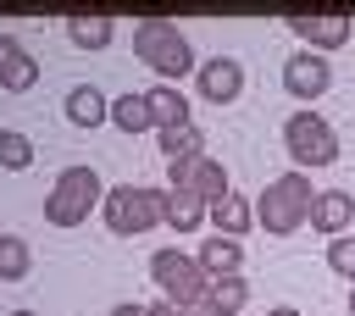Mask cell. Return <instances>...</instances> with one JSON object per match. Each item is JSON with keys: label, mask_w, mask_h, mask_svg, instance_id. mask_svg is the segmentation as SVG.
<instances>
[{"label": "cell", "mask_w": 355, "mask_h": 316, "mask_svg": "<svg viewBox=\"0 0 355 316\" xmlns=\"http://www.w3.org/2000/svg\"><path fill=\"white\" fill-rule=\"evenodd\" d=\"M311 200H316V188H311V177L300 166L294 172H277L261 188V200H255V227H266L272 238H288L294 227L311 222Z\"/></svg>", "instance_id": "cell-1"}, {"label": "cell", "mask_w": 355, "mask_h": 316, "mask_svg": "<svg viewBox=\"0 0 355 316\" xmlns=\"http://www.w3.org/2000/svg\"><path fill=\"white\" fill-rule=\"evenodd\" d=\"M133 55H139L150 72H161V83H178L183 72H194V44H189V33H178V22H166V17L133 22Z\"/></svg>", "instance_id": "cell-2"}, {"label": "cell", "mask_w": 355, "mask_h": 316, "mask_svg": "<svg viewBox=\"0 0 355 316\" xmlns=\"http://www.w3.org/2000/svg\"><path fill=\"white\" fill-rule=\"evenodd\" d=\"M100 205H105L100 172H94V166H67V172L50 183V194H44V222H50V227H83L89 211H100Z\"/></svg>", "instance_id": "cell-3"}, {"label": "cell", "mask_w": 355, "mask_h": 316, "mask_svg": "<svg viewBox=\"0 0 355 316\" xmlns=\"http://www.w3.org/2000/svg\"><path fill=\"white\" fill-rule=\"evenodd\" d=\"M100 222L116 238H139V233L161 227V188H150V183H116V188H105Z\"/></svg>", "instance_id": "cell-4"}, {"label": "cell", "mask_w": 355, "mask_h": 316, "mask_svg": "<svg viewBox=\"0 0 355 316\" xmlns=\"http://www.w3.org/2000/svg\"><path fill=\"white\" fill-rule=\"evenodd\" d=\"M283 150H288V161H294L300 172L333 166V161H338V133H333L327 116H316L311 105H300L294 116H283Z\"/></svg>", "instance_id": "cell-5"}, {"label": "cell", "mask_w": 355, "mask_h": 316, "mask_svg": "<svg viewBox=\"0 0 355 316\" xmlns=\"http://www.w3.org/2000/svg\"><path fill=\"white\" fill-rule=\"evenodd\" d=\"M150 283H155L166 299H178V305L205 299V288H211V277L200 272V261H194L189 249H155V255H150Z\"/></svg>", "instance_id": "cell-6"}, {"label": "cell", "mask_w": 355, "mask_h": 316, "mask_svg": "<svg viewBox=\"0 0 355 316\" xmlns=\"http://www.w3.org/2000/svg\"><path fill=\"white\" fill-rule=\"evenodd\" d=\"M166 188H189L194 200H205V211H211V205H222V200L233 194V183H227V166H222V161H211V155L172 161V166H166Z\"/></svg>", "instance_id": "cell-7"}, {"label": "cell", "mask_w": 355, "mask_h": 316, "mask_svg": "<svg viewBox=\"0 0 355 316\" xmlns=\"http://www.w3.org/2000/svg\"><path fill=\"white\" fill-rule=\"evenodd\" d=\"M283 89H288L300 105L322 100V94L333 89V67H327V55H316V50H294V55L283 61Z\"/></svg>", "instance_id": "cell-8"}, {"label": "cell", "mask_w": 355, "mask_h": 316, "mask_svg": "<svg viewBox=\"0 0 355 316\" xmlns=\"http://www.w3.org/2000/svg\"><path fill=\"white\" fill-rule=\"evenodd\" d=\"M283 28H294V33L305 39V50H316V55L349 44V17H344V11H294Z\"/></svg>", "instance_id": "cell-9"}, {"label": "cell", "mask_w": 355, "mask_h": 316, "mask_svg": "<svg viewBox=\"0 0 355 316\" xmlns=\"http://www.w3.org/2000/svg\"><path fill=\"white\" fill-rule=\"evenodd\" d=\"M194 89H200L211 105H233V100L244 94V67H239L233 55H211V61L194 67Z\"/></svg>", "instance_id": "cell-10"}, {"label": "cell", "mask_w": 355, "mask_h": 316, "mask_svg": "<svg viewBox=\"0 0 355 316\" xmlns=\"http://www.w3.org/2000/svg\"><path fill=\"white\" fill-rule=\"evenodd\" d=\"M349 222H355V194H349V188H316V200H311V227L327 233V238H338V233H349Z\"/></svg>", "instance_id": "cell-11"}, {"label": "cell", "mask_w": 355, "mask_h": 316, "mask_svg": "<svg viewBox=\"0 0 355 316\" xmlns=\"http://www.w3.org/2000/svg\"><path fill=\"white\" fill-rule=\"evenodd\" d=\"M61 111H67V122H72V128H83V133H89V128H100V122H111V100H105L94 83H72V89H67V100H61Z\"/></svg>", "instance_id": "cell-12"}, {"label": "cell", "mask_w": 355, "mask_h": 316, "mask_svg": "<svg viewBox=\"0 0 355 316\" xmlns=\"http://www.w3.org/2000/svg\"><path fill=\"white\" fill-rule=\"evenodd\" d=\"M194 261H200V272H205V277H233V272L244 266V244H239V238H227V233H211V238L194 249Z\"/></svg>", "instance_id": "cell-13"}, {"label": "cell", "mask_w": 355, "mask_h": 316, "mask_svg": "<svg viewBox=\"0 0 355 316\" xmlns=\"http://www.w3.org/2000/svg\"><path fill=\"white\" fill-rule=\"evenodd\" d=\"M205 216H211L205 200H194L189 188H161V222H166L172 233H194Z\"/></svg>", "instance_id": "cell-14"}, {"label": "cell", "mask_w": 355, "mask_h": 316, "mask_svg": "<svg viewBox=\"0 0 355 316\" xmlns=\"http://www.w3.org/2000/svg\"><path fill=\"white\" fill-rule=\"evenodd\" d=\"M155 139H161V161H166V166H172V161H194V155H205V133H200V122L155 128Z\"/></svg>", "instance_id": "cell-15"}, {"label": "cell", "mask_w": 355, "mask_h": 316, "mask_svg": "<svg viewBox=\"0 0 355 316\" xmlns=\"http://www.w3.org/2000/svg\"><path fill=\"white\" fill-rule=\"evenodd\" d=\"M144 100H150V116H155V128L194 122V116H189V94H183L178 83H155V89H144Z\"/></svg>", "instance_id": "cell-16"}, {"label": "cell", "mask_w": 355, "mask_h": 316, "mask_svg": "<svg viewBox=\"0 0 355 316\" xmlns=\"http://www.w3.org/2000/svg\"><path fill=\"white\" fill-rule=\"evenodd\" d=\"M216 233H227V238H244L250 227H255V200H244V194H227L222 205H211V216H205Z\"/></svg>", "instance_id": "cell-17"}, {"label": "cell", "mask_w": 355, "mask_h": 316, "mask_svg": "<svg viewBox=\"0 0 355 316\" xmlns=\"http://www.w3.org/2000/svg\"><path fill=\"white\" fill-rule=\"evenodd\" d=\"M67 39L78 44V50H105L111 39H116V22L111 17H67Z\"/></svg>", "instance_id": "cell-18"}, {"label": "cell", "mask_w": 355, "mask_h": 316, "mask_svg": "<svg viewBox=\"0 0 355 316\" xmlns=\"http://www.w3.org/2000/svg\"><path fill=\"white\" fill-rule=\"evenodd\" d=\"M111 122H116L122 133H155V116H150V100H144V94H133V89L111 100Z\"/></svg>", "instance_id": "cell-19"}, {"label": "cell", "mask_w": 355, "mask_h": 316, "mask_svg": "<svg viewBox=\"0 0 355 316\" xmlns=\"http://www.w3.org/2000/svg\"><path fill=\"white\" fill-rule=\"evenodd\" d=\"M244 299H250V283H244L239 272H233V277H211V288H205V305H211L216 316H239Z\"/></svg>", "instance_id": "cell-20"}, {"label": "cell", "mask_w": 355, "mask_h": 316, "mask_svg": "<svg viewBox=\"0 0 355 316\" xmlns=\"http://www.w3.org/2000/svg\"><path fill=\"white\" fill-rule=\"evenodd\" d=\"M33 272V249L17 233H0V283H22Z\"/></svg>", "instance_id": "cell-21"}, {"label": "cell", "mask_w": 355, "mask_h": 316, "mask_svg": "<svg viewBox=\"0 0 355 316\" xmlns=\"http://www.w3.org/2000/svg\"><path fill=\"white\" fill-rule=\"evenodd\" d=\"M0 166L6 172H28L33 166V139L17 128H0Z\"/></svg>", "instance_id": "cell-22"}, {"label": "cell", "mask_w": 355, "mask_h": 316, "mask_svg": "<svg viewBox=\"0 0 355 316\" xmlns=\"http://www.w3.org/2000/svg\"><path fill=\"white\" fill-rule=\"evenodd\" d=\"M33 83H39V61H33L28 50H22V55H17V61H11L6 72H0V89H11V94H28Z\"/></svg>", "instance_id": "cell-23"}, {"label": "cell", "mask_w": 355, "mask_h": 316, "mask_svg": "<svg viewBox=\"0 0 355 316\" xmlns=\"http://www.w3.org/2000/svg\"><path fill=\"white\" fill-rule=\"evenodd\" d=\"M327 266H333L338 277H349V283H355V233L327 238Z\"/></svg>", "instance_id": "cell-24"}, {"label": "cell", "mask_w": 355, "mask_h": 316, "mask_svg": "<svg viewBox=\"0 0 355 316\" xmlns=\"http://www.w3.org/2000/svg\"><path fill=\"white\" fill-rule=\"evenodd\" d=\"M17 55H22V39H17L11 28H0V72H6V67H11Z\"/></svg>", "instance_id": "cell-25"}, {"label": "cell", "mask_w": 355, "mask_h": 316, "mask_svg": "<svg viewBox=\"0 0 355 316\" xmlns=\"http://www.w3.org/2000/svg\"><path fill=\"white\" fill-rule=\"evenodd\" d=\"M178 316H216L205 299H189V305H178Z\"/></svg>", "instance_id": "cell-26"}, {"label": "cell", "mask_w": 355, "mask_h": 316, "mask_svg": "<svg viewBox=\"0 0 355 316\" xmlns=\"http://www.w3.org/2000/svg\"><path fill=\"white\" fill-rule=\"evenodd\" d=\"M111 316H150V305H133L128 299V305H111Z\"/></svg>", "instance_id": "cell-27"}, {"label": "cell", "mask_w": 355, "mask_h": 316, "mask_svg": "<svg viewBox=\"0 0 355 316\" xmlns=\"http://www.w3.org/2000/svg\"><path fill=\"white\" fill-rule=\"evenodd\" d=\"M150 316H178V299H155V305H150Z\"/></svg>", "instance_id": "cell-28"}, {"label": "cell", "mask_w": 355, "mask_h": 316, "mask_svg": "<svg viewBox=\"0 0 355 316\" xmlns=\"http://www.w3.org/2000/svg\"><path fill=\"white\" fill-rule=\"evenodd\" d=\"M266 316H300V310H294V305H272Z\"/></svg>", "instance_id": "cell-29"}, {"label": "cell", "mask_w": 355, "mask_h": 316, "mask_svg": "<svg viewBox=\"0 0 355 316\" xmlns=\"http://www.w3.org/2000/svg\"><path fill=\"white\" fill-rule=\"evenodd\" d=\"M349 316H355V283H349Z\"/></svg>", "instance_id": "cell-30"}, {"label": "cell", "mask_w": 355, "mask_h": 316, "mask_svg": "<svg viewBox=\"0 0 355 316\" xmlns=\"http://www.w3.org/2000/svg\"><path fill=\"white\" fill-rule=\"evenodd\" d=\"M11 316H39V310H11Z\"/></svg>", "instance_id": "cell-31"}]
</instances>
